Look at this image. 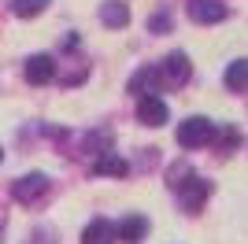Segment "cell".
<instances>
[{
    "label": "cell",
    "instance_id": "obj_9",
    "mask_svg": "<svg viewBox=\"0 0 248 244\" xmlns=\"http://www.w3.org/2000/svg\"><path fill=\"white\" fill-rule=\"evenodd\" d=\"M155 89H159V71L155 67H141L130 78V92H137V96H155Z\"/></svg>",
    "mask_w": 248,
    "mask_h": 244
},
{
    "label": "cell",
    "instance_id": "obj_6",
    "mask_svg": "<svg viewBox=\"0 0 248 244\" xmlns=\"http://www.w3.org/2000/svg\"><path fill=\"white\" fill-rule=\"evenodd\" d=\"M22 71H26V81H30V85H48V81L56 78V60L41 52V56H30Z\"/></svg>",
    "mask_w": 248,
    "mask_h": 244
},
{
    "label": "cell",
    "instance_id": "obj_7",
    "mask_svg": "<svg viewBox=\"0 0 248 244\" xmlns=\"http://www.w3.org/2000/svg\"><path fill=\"white\" fill-rule=\"evenodd\" d=\"M137 119L145 122V126H163L170 119V111H167V104L159 96H141L137 100Z\"/></svg>",
    "mask_w": 248,
    "mask_h": 244
},
{
    "label": "cell",
    "instance_id": "obj_13",
    "mask_svg": "<svg viewBox=\"0 0 248 244\" xmlns=\"http://www.w3.org/2000/svg\"><path fill=\"white\" fill-rule=\"evenodd\" d=\"M226 85L233 92H248V60H233L226 67Z\"/></svg>",
    "mask_w": 248,
    "mask_h": 244
},
{
    "label": "cell",
    "instance_id": "obj_3",
    "mask_svg": "<svg viewBox=\"0 0 248 244\" xmlns=\"http://www.w3.org/2000/svg\"><path fill=\"white\" fill-rule=\"evenodd\" d=\"M48 189H52L48 174H22L19 182H15V189H11V196L19 203H37V200L48 196Z\"/></svg>",
    "mask_w": 248,
    "mask_h": 244
},
{
    "label": "cell",
    "instance_id": "obj_1",
    "mask_svg": "<svg viewBox=\"0 0 248 244\" xmlns=\"http://www.w3.org/2000/svg\"><path fill=\"white\" fill-rule=\"evenodd\" d=\"M170 189L178 193V200H182V207H186L189 214H197L200 207H204V200L211 196V182H204V178L193 174L189 167H174V170H170Z\"/></svg>",
    "mask_w": 248,
    "mask_h": 244
},
{
    "label": "cell",
    "instance_id": "obj_2",
    "mask_svg": "<svg viewBox=\"0 0 248 244\" xmlns=\"http://www.w3.org/2000/svg\"><path fill=\"white\" fill-rule=\"evenodd\" d=\"M211 137H215V122L211 119L193 115V119L178 122V144H182V148H200V144H207Z\"/></svg>",
    "mask_w": 248,
    "mask_h": 244
},
{
    "label": "cell",
    "instance_id": "obj_4",
    "mask_svg": "<svg viewBox=\"0 0 248 244\" xmlns=\"http://www.w3.org/2000/svg\"><path fill=\"white\" fill-rule=\"evenodd\" d=\"M155 71H159V81H167V85H186L189 74H193V67H189V56H186V52H170Z\"/></svg>",
    "mask_w": 248,
    "mask_h": 244
},
{
    "label": "cell",
    "instance_id": "obj_15",
    "mask_svg": "<svg viewBox=\"0 0 248 244\" xmlns=\"http://www.w3.org/2000/svg\"><path fill=\"white\" fill-rule=\"evenodd\" d=\"M0 159H4V148H0Z\"/></svg>",
    "mask_w": 248,
    "mask_h": 244
},
{
    "label": "cell",
    "instance_id": "obj_12",
    "mask_svg": "<svg viewBox=\"0 0 248 244\" xmlns=\"http://www.w3.org/2000/svg\"><path fill=\"white\" fill-rule=\"evenodd\" d=\"M93 170H96V174H108V178H123L130 167H126V159H123L119 152H104L100 159L93 163Z\"/></svg>",
    "mask_w": 248,
    "mask_h": 244
},
{
    "label": "cell",
    "instance_id": "obj_5",
    "mask_svg": "<svg viewBox=\"0 0 248 244\" xmlns=\"http://www.w3.org/2000/svg\"><path fill=\"white\" fill-rule=\"evenodd\" d=\"M186 11H189V19H193V22H200V26L222 22V19L230 15V8L222 4V0H189V4H186Z\"/></svg>",
    "mask_w": 248,
    "mask_h": 244
},
{
    "label": "cell",
    "instance_id": "obj_14",
    "mask_svg": "<svg viewBox=\"0 0 248 244\" xmlns=\"http://www.w3.org/2000/svg\"><path fill=\"white\" fill-rule=\"evenodd\" d=\"M48 4L52 0H11V11H15L19 19H33V15H41Z\"/></svg>",
    "mask_w": 248,
    "mask_h": 244
},
{
    "label": "cell",
    "instance_id": "obj_11",
    "mask_svg": "<svg viewBox=\"0 0 248 244\" xmlns=\"http://www.w3.org/2000/svg\"><path fill=\"white\" fill-rule=\"evenodd\" d=\"M100 22H104V26H111V30H123L126 22H130V8L119 4V0H108V4L100 8Z\"/></svg>",
    "mask_w": 248,
    "mask_h": 244
},
{
    "label": "cell",
    "instance_id": "obj_8",
    "mask_svg": "<svg viewBox=\"0 0 248 244\" xmlns=\"http://www.w3.org/2000/svg\"><path fill=\"white\" fill-rule=\"evenodd\" d=\"M115 241H119V233H115V222H108V218H93L82 233V244H115Z\"/></svg>",
    "mask_w": 248,
    "mask_h": 244
},
{
    "label": "cell",
    "instance_id": "obj_10",
    "mask_svg": "<svg viewBox=\"0 0 248 244\" xmlns=\"http://www.w3.org/2000/svg\"><path fill=\"white\" fill-rule=\"evenodd\" d=\"M115 233H119V241H126V244H137L141 237L148 233V222L141 218V214H126L123 222L115 226Z\"/></svg>",
    "mask_w": 248,
    "mask_h": 244
}]
</instances>
